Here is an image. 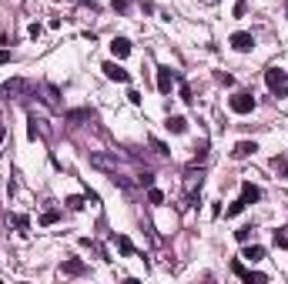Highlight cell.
<instances>
[{
  "instance_id": "cell-32",
  "label": "cell",
  "mask_w": 288,
  "mask_h": 284,
  "mask_svg": "<svg viewBox=\"0 0 288 284\" xmlns=\"http://www.w3.org/2000/svg\"><path fill=\"white\" fill-rule=\"evenodd\" d=\"M114 10H128V0H114Z\"/></svg>"
},
{
  "instance_id": "cell-30",
  "label": "cell",
  "mask_w": 288,
  "mask_h": 284,
  "mask_svg": "<svg viewBox=\"0 0 288 284\" xmlns=\"http://www.w3.org/2000/svg\"><path fill=\"white\" fill-rule=\"evenodd\" d=\"M151 147H154V151H157V154H168V147H164V144H161L157 137H151Z\"/></svg>"
},
{
  "instance_id": "cell-25",
  "label": "cell",
  "mask_w": 288,
  "mask_h": 284,
  "mask_svg": "<svg viewBox=\"0 0 288 284\" xmlns=\"http://www.w3.org/2000/svg\"><path fill=\"white\" fill-rule=\"evenodd\" d=\"M275 244L288 247V227H278V231H275Z\"/></svg>"
},
{
  "instance_id": "cell-24",
  "label": "cell",
  "mask_w": 288,
  "mask_h": 284,
  "mask_svg": "<svg viewBox=\"0 0 288 284\" xmlns=\"http://www.w3.org/2000/svg\"><path fill=\"white\" fill-rule=\"evenodd\" d=\"M10 224H14V227H20V231H27V227H30V221H27L24 214H10Z\"/></svg>"
},
{
  "instance_id": "cell-23",
  "label": "cell",
  "mask_w": 288,
  "mask_h": 284,
  "mask_svg": "<svg viewBox=\"0 0 288 284\" xmlns=\"http://www.w3.org/2000/svg\"><path fill=\"white\" fill-rule=\"evenodd\" d=\"M148 201H151V204H164V194L151 184V188H148Z\"/></svg>"
},
{
  "instance_id": "cell-28",
  "label": "cell",
  "mask_w": 288,
  "mask_h": 284,
  "mask_svg": "<svg viewBox=\"0 0 288 284\" xmlns=\"http://www.w3.org/2000/svg\"><path fill=\"white\" fill-rule=\"evenodd\" d=\"M137 181H141V184H144V188H151V184H154V174H151V170H144V174H141V177H137Z\"/></svg>"
},
{
  "instance_id": "cell-31",
  "label": "cell",
  "mask_w": 288,
  "mask_h": 284,
  "mask_svg": "<svg viewBox=\"0 0 288 284\" xmlns=\"http://www.w3.org/2000/svg\"><path fill=\"white\" fill-rule=\"evenodd\" d=\"M245 14H248V7H245V3L238 0V3H235V17H245Z\"/></svg>"
},
{
  "instance_id": "cell-6",
  "label": "cell",
  "mask_w": 288,
  "mask_h": 284,
  "mask_svg": "<svg viewBox=\"0 0 288 284\" xmlns=\"http://www.w3.org/2000/svg\"><path fill=\"white\" fill-rule=\"evenodd\" d=\"M40 94H44L40 100H44L51 111H60V91L54 87V84H44V87H40Z\"/></svg>"
},
{
  "instance_id": "cell-29",
  "label": "cell",
  "mask_w": 288,
  "mask_h": 284,
  "mask_svg": "<svg viewBox=\"0 0 288 284\" xmlns=\"http://www.w3.org/2000/svg\"><path fill=\"white\" fill-rule=\"evenodd\" d=\"M10 60H14V54H10L7 47H0V64H10Z\"/></svg>"
},
{
  "instance_id": "cell-18",
  "label": "cell",
  "mask_w": 288,
  "mask_h": 284,
  "mask_svg": "<svg viewBox=\"0 0 288 284\" xmlns=\"http://www.w3.org/2000/svg\"><path fill=\"white\" fill-rule=\"evenodd\" d=\"M57 221H60V211H57V208H47L44 214H40V224H44V227L57 224Z\"/></svg>"
},
{
  "instance_id": "cell-14",
  "label": "cell",
  "mask_w": 288,
  "mask_h": 284,
  "mask_svg": "<svg viewBox=\"0 0 288 284\" xmlns=\"http://www.w3.org/2000/svg\"><path fill=\"white\" fill-rule=\"evenodd\" d=\"M164 127H168L171 134H184V131H188V120L174 114V117H168V124H164Z\"/></svg>"
},
{
  "instance_id": "cell-33",
  "label": "cell",
  "mask_w": 288,
  "mask_h": 284,
  "mask_svg": "<svg viewBox=\"0 0 288 284\" xmlns=\"http://www.w3.org/2000/svg\"><path fill=\"white\" fill-rule=\"evenodd\" d=\"M3 137H7V131H3V127H0V147H3ZM3 154V151H0Z\"/></svg>"
},
{
  "instance_id": "cell-8",
  "label": "cell",
  "mask_w": 288,
  "mask_h": 284,
  "mask_svg": "<svg viewBox=\"0 0 288 284\" xmlns=\"http://www.w3.org/2000/svg\"><path fill=\"white\" fill-rule=\"evenodd\" d=\"M231 271H235V274H238V278H245V281H268V278H265V274H262V271H248V267L241 264V261H231Z\"/></svg>"
},
{
  "instance_id": "cell-13",
  "label": "cell",
  "mask_w": 288,
  "mask_h": 284,
  "mask_svg": "<svg viewBox=\"0 0 288 284\" xmlns=\"http://www.w3.org/2000/svg\"><path fill=\"white\" fill-rule=\"evenodd\" d=\"M241 258H245V261H251V264H258V261L265 258V247H262V244H248V247H245V254H241Z\"/></svg>"
},
{
  "instance_id": "cell-16",
  "label": "cell",
  "mask_w": 288,
  "mask_h": 284,
  "mask_svg": "<svg viewBox=\"0 0 288 284\" xmlns=\"http://www.w3.org/2000/svg\"><path fill=\"white\" fill-rule=\"evenodd\" d=\"M271 170H275L278 177H288V157H278V154H275V157H271Z\"/></svg>"
},
{
  "instance_id": "cell-12",
  "label": "cell",
  "mask_w": 288,
  "mask_h": 284,
  "mask_svg": "<svg viewBox=\"0 0 288 284\" xmlns=\"http://www.w3.org/2000/svg\"><path fill=\"white\" fill-rule=\"evenodd\" d=\"M91 164H94V167H101V170H111V174L117 170V164L107 157V154H91Z\"/></svg>"
},
{
  "instance_id": "cell-2",
  "label": "cell",
  "mask_w": 288,
  "mask_h": 284,
  "mask_svg": "<svg viewBox=\"0 0 288 284\" xmlns=\"http://www.w3.org/2000/svg\"><path fill=\"white\" fill-rule=\"evenodd\" d=\"M228 107L235 114H251V111H255V97H251L248 91H238V94L228 100Z\"/></svg>"
},
{
  "instance_id": "cell-11",
  "label": "cell",
  "mask_w": 288,
  "mask_h": 284,
  "mask_svg": "<svg viewBox=\"0 0 288 284\" xmlns=\"http://www.w3.org/2000/svg\"><path fill=\"white\" fill-rule=\"evenodd\" d=\"M258 197H262V188L251 184V181H245V184H241V201H245V204H255Z\"/></svg>"
},
{
  "instance_id": "cell-9",
  "label": "cell",
  "mask_w": 288,
  "mask_h": 284,
  "mask_svg": "<svg viewBox=\"0 0 288 284\" xmlns=\"http://www.w3.org/2000/svg\"><path fill=\"white\" fill-rule=\"evenodd\" d=\"M255 151H258V144H255V141H238V144H235V151H231V157H235V161H245V157H251Z\"/></svg>"
},
{
  "instance_id": "cell-17",
  "label": "cell",
  "mask_w": 288,
  "mask_h": 284,
  "mask_svg": "<svg viewBox=\"0 0 288 284\" xmlns=\"http://www.w3.org/2000/svg\"><path fill=\"white\" fill-rule=\"evenodd\" d=\"M3 91H7V94H24V91H27V80L14 77V80H7V84H3Z\"/></svg>"
},
{
  "instance_id": "cell-26",
  "label": "cell",
  "mask_w": 288,
  "mask_h": 284,
  "mask_svg": "<svg viewBox=\"0 0 288 284\" xmlns=\"http://www.w3.org/2000/svg\"><path fill=\"white\" fill-rule=\"evenodd\" d=\"M178 94H181V100H188V104H191V87H188L184 80H178Z\"/></svg>"
},
{
  "instance_id": "cell-5",
  "label": "cell",
  "mask_w": 288,
  "mask_h": 284,
  "mask_svg": "<svg viewBox=\"0 0 288 284\" xmlns=\"http://www.w3.org/2000/svg\"><path fill=\"white\" fill-rule=\"evenodd\" d=\"M101 71L107 74V80H117V84H128V80H131V74H128V71H124L121 64H114V60H107V64H104Z\"/></svg>"
},
{
  "instance_id": "cell-21",
  "label": "cell",
  "mask_w": 288,
  "mask_h": 284,
  "mask_svg": "<svg viewBox=\"0 0 288 284\" xmlns=\"http://www.w3.org/2000/svg\"><path fill=\"white\" fill-rule=\"evenodd\" d=\"M241 211H245V201H241V197H238V201H235V204H228V211H225V217H238V214H241Z\"/></svg>"
},
{
  "instance_id": "cell-15",
  "label": "cell",
  "mask_w": 288,
  "mask_h": 284,
  "mask_svg": "<svg viewBox=\"0 0 288 284\" xmlns=\"http://www.w3.org/2000/svg\"><path fill=\"white\" fill-rule=\"evenodd\" d=\"M94 114L87 111V107H80V111H67L64 114V120H71V124H80V120H91Z\"/></svg>"
},
{
  "instance_id": "cell-19",
  "label": "cell",
  "mask_w": 288,
  "mask_h": 284,
  "mask_svg": "<svg viewBox=\"0 0 288 284\" xmlns=\"http://www.w3.org/2000/svg\"><path fill=\"white\" fill-rule=\"evenodd\" d=\"M114 241H117V251H121V254H134V244H131V241H128L124 234H117Z\"/></svg>"
},
{
  "instance_id": "cell-4",
  "label": "cell",
  "mask_w": 288,
  "mask_h": 284,
  "mask_svg": "<svg viewBox=\"0 0 288 284\" xmlns=\"http://www.w3.org/2000/svg\"><path fill=\"white\" fill-rule=\"evenodd\" d=\"M174 84H178V74H174L171 67H157V91L161 94H171Z\"/></svg>"
},
{
  "instance_id": "cell-1",
  "label": "cell",
  "mask_w": 288,
  "mask_h": 284,
  "mask_svg": "<svg viewBox=\"0 0 288 284\" xmlns=\"http://www.w3.org/2000/svg\"><path fill=\"white\" fill-rule=\"evenodd\" d=\"M265 84H268V91L275 97L288 94V74L285 71H278V67H268V71H265Z\"/></svg>"
},
{
  "instance_id": "cell-10",
  "label": "cell",
  "mask_w": 288,
  "mask_h": 284,
  "mask_svg": "<svg viewBox=\"0 0 288 284\" xmlns=\"http://www.w3.org/2000/svg\"><path fill=\"white\" fill-rule=\"evenodd\" d=\"M111 54H114L117 60H124V57L131 54V40H128V37H114V40H111Z\"/></svg>"
},
{
  "instance_id": "cell-22",
  "label": "cell",
  "mask_w": 288,
  "mask_h": 284,
  "mask_svg": "<svg viewBox=\"0 0 288 284\" xmlns=\"http://www.w3.org/2000/svg\"><path fill=\"white\" fill-rule=\"evenodd\" d=\"M235 241H238V244H248L251 241V227H238V231H235Z\"/></svg>"
},
{
  "instance_id": "cell-27",
  "label": "cell",
  "mask_w": 288,
  "mask_h": 284,
  "mask_svg": "<svg viewBox=\"0 0 288 284\" xmlns=\"http://www.w3.org/2000/svg\"><path fill=\"white\" fill-rule=\"evenodd\" d=\"M37 124H40L37 117H30V127H27V134H30V141H37V137H40V127H37Z\"/></svg>"
},
{
  "instance_id": "cell-20",
  "label": "cell",
  "mask_w": 288,
  "mask_h": 284,
  "mask_svg": "<svg viewBox=\"0 0 288 284\" xmlns=\"http://www.w3.org/2000/svg\"><path fill=\"white\" fill-rule=\"evenodd\" d=\"M64 204H67V208H71V211H80V208H84V204H87V201H84L80 194H71V197H67Z\"/></svg>"
},
{
  "instance_id": "cell-3",
  "label": "cell",
  "mask_w": 288,
  "mask_h": 284,
  "mask_svg": "<svg viewBox=\"0 0 288 284\" xmlns=\"http://www.w3.org/2000/svg\"><path fill=\"white\" fill-rule=\"evenodd\" d=\"M228 44H231V50H238V54H248L251 47H255V37H251L248 30H238V34H231V37H228Z\"/></svg>"
},
{
  "instance_id": "cell-7",
  "label": "cell",
  "mask_w": 288,
  "mask_h": 284,
  "mask_svg": "<svg viewBox=\"0 0 288 284\" xmlns=\"http://www.w3.org/2000/svg\"><path fill=\"white\" fill-rule=\"evenodd\" d=\"M60 274H67V278H80V274H87V264H84L80 258H71V261L60 264Z\"/></svg>"
}]
</instances>
